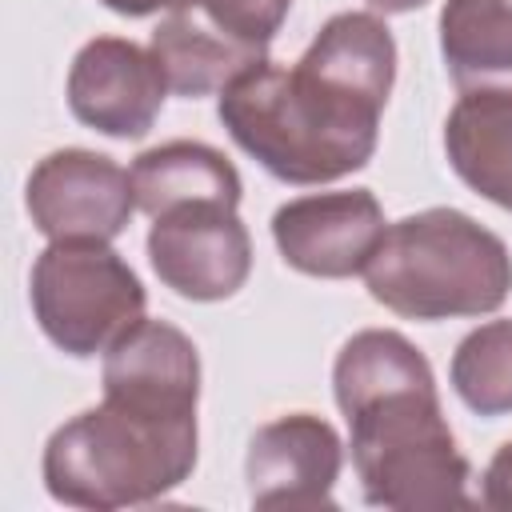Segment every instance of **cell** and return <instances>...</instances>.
<instances>
[{"instance_id":"9","label":"cell","mask_w":512,"mask_h":512,"mask_svg":"<svg viewBox=\"0 0 512 512\" xmlns=\"http://www.w3.org/2000/svg\"><path fill=\"white\" fill-rule=\"evenodd\" d=\"M168 100V80L152 56L124 36L88 40L68 68V108L72 116L112 140H140L152 132Z\"/></svg>"},{"instance_id":"21","label":"cell","mask_w":512,"mask_h":512,"mask_svg":"<svg viewBox=\"0 0 512 512\" xmlns=\"http://www.w3.org/2000/svg\"><path fill=\"white\" fill-rule=\"evenodd\" d=\"M376 12H412V8H424L428 0H368Z\"/></svg>"},{"instance_id":"4","label":"cell","mask_w":512,"mask_h":512,"mask_svg":"<svg viewBox=\"0 0 512 512\" xmlns=\"http://www.w3.org/2000/svg\"><path fill=\"white\" fill-rule=\"evenodd\" d=\"M196 468V416L160 420L124 404H96L44 444V488L72 508H132L180 488Z\"/></svg>"},{"instance_id":"13","label":"cell","mask_w":512,"mask_h":512,"mask_svg":"<svg viewBox=\"0 0 512 512\" xmlns=\"http://www.w3.org/2000/svg\"><path fill=\"white\" fill-rule=\"evenodd\" d=\"M440 52L460 96L512 100V0H444Z\"/></svg>"},{"instance_id":"17","label":"cell","mask_w":512,"mask_h":512,"mask_svg":"<svg viewBox=\"0 0 512 512\" xmlns=\"http://www.w3.org/2000/svg\"><path fill=\"white\" fill-rule=\"evenodd\" d=\"M452 388L476 416L512 412V320L472 328L452 352Z\"/></svg>"},{"instance_id":"11","label":"cell","mask_w":512,"mask_h":512,"mask_svg":"<svg viewBox=\"0 0 512 512\" xmlns=\"http://www.w3.org/2000/svg\"><path fill=\"white\" fill-rule=\"evenodd\" d=\"M104 400L160 420H192L200 400L196 344L168 320H140L104 352Z\"/></svg>"},{"instance_id":"6","label":"cell","mask_w":512,"mask_h":512,"mask_svg":"<svg viewBox=\"0 0 512 512\" xmlns=\"http://www.w3.org/2000/svg\"><path fill=\"white\" fill-rule=\"evenodd\" d=\"M24 208L48 240H116L136 212V192L112 156L60 148L32 168Z\"/></svg>"},{"instance_id":"2","label":"cell","mask_w":512,"mask_h":512,"mask_svg":"<svg viewBox=\"0 0 512 512\" xmlns=\"http://www.w3.org/2000/svg\"><path fill=\"white\" fill-rule=\"evenodd\" d=\"M228 136L284 184H332L360 172L380 136V104L316 76L300 60H272L220 92Z\"/></svg>"},{"instance_id":"8","label":"cell","mask_w":512,"mask_h":512,"mask_svg":"<svg viewBox=\"0 0 512 512\" xmlns=\"http://www.w3.org/2000/svg\"><path fill=\"white\" fill-rule=\"evenodd\" d=\"M384 232V208L368 188L296 196L272 216V240L284 264L320 280H348L364 272Z\"/></svg>"},{"instance_id":"15","label":"cell","mask_w":512,"mask_h":512,"mask_svg":"<svg viewBox=\"0 0 512 512\" xmlns=\"http://www.w3.org/2000/svg\"><path fill=\"white\" fill-rule=\"evenodd\" d=\"M444 152L472 192L512 212V100L460 96L444 120Z\"/></svg>"},{"instance_id":"3","label":"cell","mask_w":512,"mask_h":512,"mask_svg":"<svg viewBox=\"0 0 512 512\" xmlns=\"http://www.w3.org/2000/svg\"><path fill=\"white\" fill-rule=\"evenodd\" d=\"M364 284L404 320L488 316L512 292V252L468 212L424 208L388 224Z\"/></svg>"},{"instance_id":"7","label":"cell","mask_w":512,"mask_h":512,"mask_svg":"<svg viewBox=\"0 0 512 512\" xmlns=\"http://www.w3.org/2000/svg\"><path fill=\"white\" fill-rule=\"evenodd\" d=\"M148 260L164 288L184 300H228L252 272V236L228 204H188L152 220Z\"/></svg>"},{"instance_id":"14","label":"cell","mask_w":512,"mask_h":512,"mask_svg":"<svg viewBox=\"0 0 512 512\" xmlns=\"http://www.w3.org/2000/svg\"><path fill=\"white\" fill-rule=\"evenodd\" d=\"M136 208L152 220L188 204H240V172L224 152L200 140H168L148 148L128 168Z\"/></svg>"},{"instance_id":"5","label":"cell","mask_w":512,"mask_h":512,"mask_svg":"<svg viewBox=\"0 0 512 512\" xmlns=\"http://www.w3.org/2000/svg\"><path fill=\"white\" fill-rule=\"evenodd\" d=\"M32 316L68 356H104L144 320L148 292L108 240H52L32 264Z\"/></svg>"},{"instance_id":"19","label":"cell","mask_w":512,"mask_h":512,"mask_svg":"<svg viewBox=\"0 0 512 512\" xmlns=\"http://www.w3.org/2000/svg\"><path fill=\"white\" fill-rule=\"evenodd\" d=\"M484 504L488 508H512V440L500 444L484 468Z\"/></svg>"},{"instance_id":"12","label":"cell","mask_w":512,"mask_h":512,"mask_svg":"<svg viewBox=\"0 0 512 512\" xmlns=\"http://www.w3.org/2000/svg\"><path fill=\"white\" fill-rule=\"evenodd\" d=\"M152 56L168 80V92L200 100L220 96L260 64H268V48L236 40L216 20H208L192 0L172 8L152 32Z\"/></svg>"},{"instance_id":"18","label":"cell","mask_w":512,"mask_h":512,"mask_svg":"<svg viewBox=\"0 0 512 512\" xmlns=\"http://www.w3.org/2000/svg\"><path fill=\"white\" fill-rule=\"evenodd\" d=\"M208 20H216L224 32H232L236 40L260 44L268 48L272 36L280 32L292 0H192Z\"/></svg>"},{"instance_id":"20","label":"cell","mask_w":512,"mask_h":512,"mask_svg":"<svg viewBox=\"0 0 512 512\" xmlns=\"http://www.w3.org/2000/svg\"><path fill=\"white\" fill-rule=\"evenodd\" d=\"M100 4L120 12V16H152V12H172L188 0H100Z\"/></svg>"},{"instance_id":"1","label":"cell","mask_w":512,"mask_h":512,"mask_svg":"<svg viewBox=\"0 0 512 512\" xmlns=\"http://www.w3.org/2000/svg\"><path fill=\"white\" fill-rule=\"evenodd\" d=\"M332 392L352 428V468L368 504L400 512L472 504V468L444 420L432 364L408 336L356 332L332 364Z\"/></svg>"},{"instance_id":"16","label":"cell","mask_w":512,"mask_h":512,"mask_svg":"<svg viewBox=\"0 0 512 512\" xmlns=\"http://www.w3.org/2000/svg\"><path fill=\"white\" fill-rule=\"evenodd\" d=\"M300 64L384 108L396 80V40L376 12H340L316 32Z\"/></svg>"},{"instance_id":"10","label":"cell","mask_w":512,"mask_h":512,"mask_svg":"<svg viewBox=\"0 0 512 512\" xmlns=\"http://www.w3.org/2000/svg\"><path fill=\"white\" fill-rule=\"evenodd\" d=\"M344 444L324 416L288 412L260 424L248 440L244 476L256 508H332Z\"/></svg>"}]
</instances>
